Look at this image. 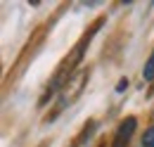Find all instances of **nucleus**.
Instances as JSON below:
<instances>
[{"mask_svg":"<svg viewBox=\"0 0 154 147\" xmlns=\"http://www.w3.org/2000/svg\"><path fill=\"white\" fill-rule=\"evenodd\" d=\"M142 76H145V81H154V52H152V57L147 59V64H145V71H142Z\"/></svg>","mask_w":154,"mask_h":147,"instance_id":"obj_2","label":"nucleus"},{"mask_svg":"<svg viewBox=\"0 0 154 147\" xmlns=\"http://www.w3.org/2000/svg\"><path fill=\"white\" fill-rule=\"evenodd\" d=\"M135 128H137V121H135V119H126V121L119 126V130H116L114 145H112V147H126L128 142H131V138H133Z\"/></svg>","mask_w":154,"mask_h":147,"instance_id":"obj_1","label":"nucleus"},{"mask_svg":"<svg viewBox=\"0 0 154 147\" xmlns=\"http://www.w3.org/2000/svg\"><path fill=\"white\" fill-rule=\"evenodd\" d=\"M142 147H154V126L142 135Z\"/></svg>","mask_w":154,"mask_h":147,"instance_id":"obj_3","label":"nucleus"}]
</instances>
